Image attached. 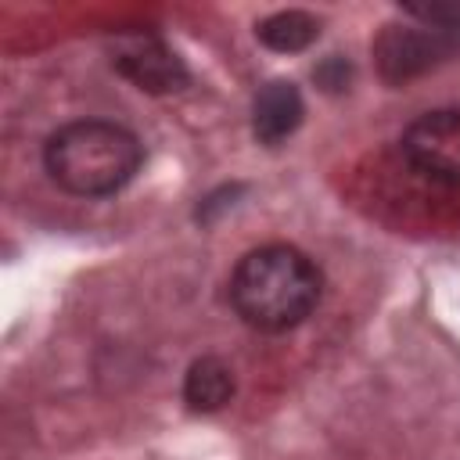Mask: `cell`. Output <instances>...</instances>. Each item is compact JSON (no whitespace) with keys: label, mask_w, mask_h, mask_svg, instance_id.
I'll list each match as a JSON object with an SVG mask.
<instances>
[{"label":"cell","mask_w":460,"mask_h":460,"mask_svg":"<svg viewBox=\"0 0 460 460\" xmlns=\"http://www.w3.org/2000/svg\"><path fill=\"white\" fill-rule=\"evenodd\" d=\"M115 65L126 79H133L140 90L151 93H169L187 83V68L180 58L151 32H133L115 43Z\"/></svg>","instance_id":"obj_4"},{"label":"cell","mask_w":460,"mask_h":460,"mask_svg":"<svg viewBox=\"0 0 460 460\" xmlns=\"http://www.w3.org/2000/svg\"><path fill=\"white\" fill-rule=\"evenodd\" d=\"M234 367L219 356H201L190 363L187 377H183V402L194 413H216L234 399Z\"/></svg>","instance_id":"obj_6"},{"label":"cell","mask_w":460,"mask_h":460,"mask_svg":"<svg viewBox=\"0 0 460 460\" xmlns=\"http://www.w3.org/2000/svg\"><path fill=\"white\" fill-rule=\"evenodd\" d=\"M255 36H259L270 50L295 54V50H305V47L320 36V22H316L309 11H277V14H270V18L259 22Z\"/></svg>","instance_id":"obj_8"},{"label":"cell","mask_w":460,"mask_h":460,"mask_svg":"<svg viewBox=\"0 0 460 460\" xmlns=\"http://www.w3.org/2000/svg\"><path fill=\"white\" fill-rule=\"evenodd\" d=\"M323 277L295 244H262L248 252L230 277V302L255 331H291L320 302Z\"/></svg>","instance_id":"obj_1"},{"label":"cell","mask_w":460,"mask_h":460,"mask_svg":"<svg viewBox=\"0 0 460 460\" xmlns=\"http://www.w3.org/2000/svg\"><path fill=\"white\" fill-rule=\"evenodd\" d=\"M305 104L295 83L288 79H273L255 93V108H252V129L262 144H284L298 126H302Z\"/></svg>","instance_id":"obj_5"},{"label":"cell","mask_w":460,"mask_h":460,"mask_svg":"<svg viewBox=\"0 0 460 460\" xmlns=\"http://www.w3.org/2000/svg\"><path fill=\"white\" fill-rule=\"evenodd\" d=\"M43 162L61 190L79 198H104L122 190L137 176L144 147L126 126L104 119H79L61 126L47 140Z\"/></svg>","instance_id":"obj_2"},{"label":"cell","mask_w":460,"mask_h":460,"mask_svg":"<svg viewBox=\"0 0 460 460\" xmlns=\"http://www.w3.org/2000/svg\"><path fill=\"white\" fill-rule=\"evenodd\" d=\"M377 54H381L385 72L392 79H399V75H410V72H417V68H424L431 61L435 40H428L417 29H388L377 40Z\"/></svg>","instance_id":"obj_7"},{"label":"cell","mask_w":460,"mask_h":460,"mask_svg":"<svg viewBox=\"0 0 460 460\" xmlns=\"http://www.w3.org/2000/svg\"><path fill=\"white\" fill-rule=\"evenodd\" d=\"M406 162L435 180V183H460V111H428L413 119L402 133Z\"/></svg>","instance_id":"obj_3"}]
</instances>
